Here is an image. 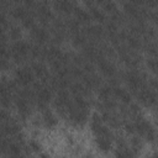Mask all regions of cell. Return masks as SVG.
I'll use <instances>...</instances> for the list:
<instances>
[{
    "instance_id": "cell-11",
    "label": "cell",
    "mask_w": 158,
    "mask_h": 158,
    "mask_svg": "<svg viewBox=\"0 0 158 158\" xmlns=\"http://www.w3.org/2000/svg\"><path fill=\"white\" fill-rule=\"evenodd\" d=\"M52 6L58 14L68 16L74 12V10L78 5L74 0H53Z\"/></svg>"
},
{
    "instance_id": "cell-18",
    "label": "cell",
    "mask_w": 158,
    "mask_h": 158,
    "mask_svg": "<svg viewBox=\"0 0 158 158\" xmlns=\"http://www.w3.org/2000/svg\"><path fill=\"white\" fill-rule=\"evenodd\" d=\"M130 147L135 153H138V151L142 148V141H141L139 136H133L130 139Z\"/></svg>"
},
{
    "instance_id": "cell-5",
    "label": "cell",
    "mask_w": 158,
    "mask_h": 158,
    "mask_svg": "<svg viewBox=\"0 0 158 158\" xmlns=\"http://www.w3.org/2000/svg\"><path fill=\"white\" fill-rule=\"evenodd\" d=\"M35 74L30 65H23L14 72V80L17 83L20 88H26L30 85H33L35 83Z\"/></svg>"
},
{
    "instance_id": "cell-8",
    "label": "cell",
    "mask_w": 158,
    "mask_h": 158,
    "mask_svg": "<svg viewBox=\"0 0 158 158\" xmlns=\"http://www.w3.org/2000/svg\"><path fill=\"white\" fill-rule=\"evenodd\" d=\"M88 117H89V110H85V109H80L75 105H73L72 110L69 111L68 116H67V121H69L73 126H84L88 121Z\"/></svg>"
},
{
    "instance_id": "cell-10",
    "label": "cell",
    "mask_w": 158,
    "mask_h": 158,
    "mask_svg": "<svg viewBox=\"0 0 158 158\" xmlns=\"http://www.w3.org/2000/svg\"><path fill=\"white\" fill-rule=\"evenodd\" d=\"M35 74V77L40 80V81H43V83H48L49 79H51V74H49V70L47 68V65L42 62V60H31L30 64H28Z\"/></svg>"
},
{
    "instance_id": "cell-3",
    "label": "cell",
    "mask_w": 158,
    "mask_h": 158,
    "mask_svg": "<svg viewBox=\"0 0 158 158\" xmlns=\"http://www.w3.org/2000/svg\"><path fill=\"white\" fill-rule=\"evenodd\" d=\"M132 121H133V125H135V132L139 137H143L144 139H147L149 142H156L157 133H156L154 128L152 127V125L147 120H144V117L142 115L138 116V117L132 118Z\"/></svg>"
},
{
    "instance_id": "cell-19",
    "label": "cell",
    "mask_w": 158,
    "mask_h": 158,
    "mask_svg": "<svg viewBox=\"0 0 158 158\" xmlns=\"http://www.w3.org/2000/svg\"><path fill=\"white\" fill-rule=\"evenodd\" d=\"M147 67L154 73V74H157L158 75V58H149L148 60H147Z\"/></svg>"
},
{
    "instance_id": "cell-16",
    "label": "cell",
    "mask_w": 158,
    "mask_h": 158,
    "mask_svg": "<svg viewBox=\"0 0 158 158\" xmlns=\"http://www.w3.org/2000/svg\"><path fill=\"white\" fill-rule=\"evenodd\" d=\"M2 32L6 33V36H7L9 40H11V41L21 40V28H20L17 25L12 23V22H10L5 28H2Z\"/></svg>"
},
{
    "instance_id": "cell-9",
    "label": "cell",
    "mask_w": 158,
    "mask_h": 158,
    "mask_svg": "<svg viewBox=\"0 0 158 158\" xmlns=\"http://www.w3.org/2000/svg\"><path fill=\"white\" fill-rule=\"evenodd\" d=\"M30 36L32 38V41L35 43H38V44H47L51 40V32L46 27V26H37L35 25L31 30H30Z\"/></svg>"
},
{
    "instance_id": "cell-13",
    "label": "cell",
    "mask_w": 158,
    "mask_h": 158,
    "mask_svg": "<svg viewBox=\"0 0 158 158\" xmlns=\"http://www.w3.org/2000/svg\"><path fill=\"white\" fill-rule=\"evenodd\" d=\"M41 121H42L43 126H46L48 128H52L58 123V120L56 118V116L48 107L41 111Z\"/></svg>"
},
{
    "instance_id": "cell-20",
    "label": "cell",
    "mask_w": 158,
    "mask_h": 158,
    "mask_svg": "<svg viewBox=\"0 0 158 158\" xmlns=\"http://www.w3.org/2000/svg\"><path fill=\"white\" fill-rule=\"evenodd\" d=\"M122 2H132V4H136V5H143L142 0H122Z\"/></svg>"
},
{
    "instance_id": "cell-17",
    "label": "cell",
    "mask_w": 158,
    "mask_h": 158,
    "mask_svg": "<svg viewBox=\"0 0 158 158\" xmlns=\"http://www.w3.org/2000/svg\"><path fill=\"white\" fill-rule=\"evenodd\" d=\"M112 141L111 138H102V137H95V142L99 147L100 151L102 152H109L112 148Z\"/></svg>"
},
{
    "instance_id": "cell-12",
    "label": "cell",
    "mask_w": 158,
    "mask_h": 158,
    "mask_svg": "<svg viewBox=\"0 0 158 158\" xmlns=\"http://www.w3.org/2000/svg\"><path fill=\"white\" fill-rule=\"evenodd\" d=\"M114 98L117 99L121 104H125V105L131 104V94L128 93V90H126L118 85L114 86Z\"/></svg>"
},
{
    "instance_id": "cell-2",
    "label": "cell",
    "mask_w": 158,
    "mask_h": 158,
    "mask_svg": "<svg viewBox=\"0 0 158 158\" xmlns=\"http://www.w3.org/2000/svg\"><path fill=\"white\" fill-rule=\"evenodd\" d=\"M121 79L126 83L127 88L133 94L148 84V80H146V77L142 73H139V72H137L135 69H130V70L125 72L122 74Z\"/></svg>"
},
{
    "instance_id": "cell-6",
    "label": "cell",
    "mask_w": 158,
    "mask_h": 158,
    "mask_svg": "<svg viewBox=\"0 0 158 158\" xmlns=\"http://www.w3.org/2000/svg\"><path fill=\"white\" fill-rule=\"evenodd\" d=\"M137 100L148 107H158V94L147 84L142 89L135 93Z\"/></svg>"
},
{
    "instance_id": "cell-1",
    "label": "cell",
    "mask_w": 158,
    "mask_h": 158,
    "mask_svg": "<svg viewBox=\"0 0 158 158\" xmlns=\"http://www.w3.org/2000/svg\"><path fill=\"white\" fill-rule=\"evenodd\" d=\"M10 56L14 63L25 64L31 59V43L17 40L10 43Z\"/></svg>"
},
{
    "instance_id": "cell-4",
    "label": "cell",
    "mask_w": 158,
    "mask_h": 158,
    "mask_svg": "<svg viewBox=\"0 0 158 158\" xmlns=\"http://www.w3.org/2000/svg\"><path fill=\"white\" fill-rule=\"evenodd\" d=\"M33 12H35V16L36 19L40 21V23L42 26H46V27H49L51 23L53 22V20L56 19L53 12L51 11L48 4L44 1V0H41L38 2H36L35 7L32 9Z\"/></svg>"
},
{
    "instance_id": "cell-15",
    "label": "cell",
    "mask_w": 158,
    "mask_h": 158,
    "mask_svg": "<svg viewBox=\"0 0 158 158\" xmlns=\"http://www.w3.org/2000/svg\"><path fill=\"white\" fill-rule=\"evenodd\" d=\"M73 16H74V19H75L80 25H84V26L88 25V23H90V21H91V16H90L89 11H86V10L79 7V6L75 7V10H74V12H73Z\"/></svg>"
},
{
    "instance_id": "cell-14",
    "label": "cell",
    "mask_w": 158,
    "mask_h": 158,
    "mask_svg": "<svg viewBox=\"0 0 158 158\" xmlns=\"http://www.w3.org/2000/svg\"><path fill=\"white\" fill-rule=\"evenodd\" d=\"M88 9H89V14L91 16V20H95L99 23H105L109 20L106 12L101 7H99V6H90Z\"/></svg>"
},
{
    "instance_id": "cell-7",
    "label": "cell",
    "mask_w": 158,
    "mask_h": 158,
    "mask_svg": "<svg viewBox=\"0 0 158 158\" xmlns=\"http://www.w3.org/2000/svg\"><path fill=\"white\" fill-rule=\"evenodd\" d=\"M83 31L88 38L89 42L93 43H100L104 42V38H106V33H105V28L99 26V25H93V23H88L83 27Z\"/></svg>"
}]
</instances>
